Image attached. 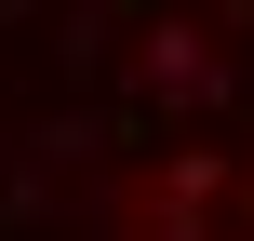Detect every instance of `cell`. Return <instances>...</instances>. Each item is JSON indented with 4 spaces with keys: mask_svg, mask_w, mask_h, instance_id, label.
<instances>
[{
    "mask_svg": "<svg viewBox=\"0 0 254 241\" xmlns=\"http://www.w3.org/2000/svg\"><path fill=\"white\" fill-rule=\"evenodd\" d=\"M0 228L254 241V0H0Z\"/></svg>",
    "mask_w": 254,
    "mask_h": 241,
    "instance_id": "obj_1",
    "label": "cell"
}]
</instances>
